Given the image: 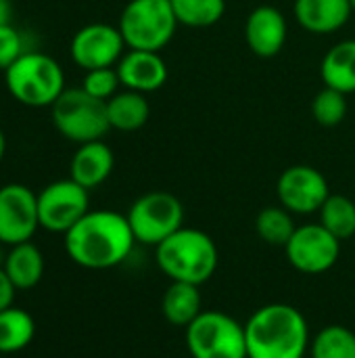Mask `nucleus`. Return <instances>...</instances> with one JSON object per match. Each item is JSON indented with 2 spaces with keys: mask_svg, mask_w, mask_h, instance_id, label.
I'll use <instances>...</instances> for the list:
<instances>
[{
  "mask_svg": "<svg viewBox=\"0 0 355 358\" xmlns=\"http://www.w3.org/2000/svg\"><path fill=\"white\" fill-rule=\"evenodd\" d=\"M136 245L128 216L113 210H90L65 233V252L82 268L107 271L128 260Z\"/></svg>",
  "mask_w": 355,
  "mask_h": 358,
  "instance_id": "obj_1",
  "label": "nucleus"
},
{
  "mask_svg": "<svg viewBox=\"0 0 355 358\" xmlns=\"http://www.w3.org/2000/svg\"><path fill=\"white\" fill-rule=\"evenodd\" d=\"M249 358H305L310 355V325L291 304L274 302L257 308L245 323Z\"/></svg>",
  "mask_w": 355,
  "mask_h": 358,
  "instance_id": "obj_2",
  "label": "nucleus"
},
{
  "mask_svg": "<svg viewBox=\"0 0 355 358\" xmlns=\"http://www.w3.org/2000/svg\"><path fill=\"white\" fill-rule=\"evenodd\" d=\"M155 260L169 281L201 287L216 275L220 252L216 241L205 231L182 227L155 248Z\"/></svg>",
  "mask_w": 355,
  "mask_h": 358,
  "instance_id": "obj_3",
  "label": "nucleus"
},
{
  "mask_svg": "<svg viewBox=\"0 0 355 358\" xmlns=\"http://www.w3.org/2000/svg\"><path fill=\"white\" fill-rule=\"evenodd\" d=\"M6 90L25 107H52L65 90L63 67L44 52L25 50L4 69Z\"/></svg>",
  "mask_w": 355,
  "mask_h": 358,
  "instance_id": "obj_4",
  "label": "nucleus"
},
{
  "mask_svg": "<svg viewBox=\"0 0 355 358\" xmlns=\"http://www.w3.org/2000/svg\"><path fill=\"white\" fill-rule=\"evenodd\" d=\"M50 117L56 132L77 145L103 141V136L111 130L107 101L94 99L82 86L65 88L63 94L52 103Z\"/></svg>",
  "mask_w": 355,
  "mask_h": 358,
  "instance_id": "obj_5",
  "label": "nucleus"
},
{
  "mask_svg": "<svg viewBox=\"0 0 355 358\" xmlns=\"http://www.w3.org/2000/svg\"><path fill=\"white\" fill-rule=\"evenodd\" d=\"M176 13L169 0H130L119 17V31L128 48L159 52L176 34Z\"/></svg>",
  "mask_w": 355,
  "mask_h": 358,
  "instance_id": "obj_6",
  "label": "nucleus"
},
{
  "mask_svg": "<svg viewBox=\"0 0 355 358\" xmlns=\"http://www.w3.org/2000/svg\"><path fill=\"white\" fill-rule=\"evenodd\" d=\"M192 358H249L245 325L222 310H203L186 327Z\"/></svg>",
  "mask_w": 355,
  "mask_h": 358,
  "instance_id": "obj_7",
  "label": "nucleus"
},
{
  "mask_svg": "<svg viewBox=\"0 0 355 358\" xmlns=\"http://www.w3.org/2000/svg\"><path fill=\"white\" fill-rule=\"evenodd\" d=\"M126 216L136 243L153 248L184 227V206L167 191H151L140 195L130 206Z\"/></svg>",
  "mask_w": 355,
  "mask_h": 358,
  "instance_id": "obj_8",
  "label": "nucleus"
},
{
  "mask_svg": "<svg viewBox=\"0 0 355 358\" xmlns=\"http://www.w3.org/2000/svg\"><path fill=\"white\" fill-rule=\"evenodd\" d=\"M90 212L88 189L71 178L54 180L38 193L40 227L48 233L65 235Z\"/></svg>",
  "mask_w": 355,
  "mask_h": 358,
  "instance_id": "obj_9",
  "label": "nucleus"
},
{
  "mask_svg": "<svg viewBox=\"0 0 355 358\" xmlns=\"http://www.w3.org/2000/svg\"><path fill=\"white\" fill-rule=\"evenodd\" d=\"M285 252L295 271L303 275H322L337 264L341 256V241L320 222H310L295 229Z\"/></svg>",
  "mask_w": 355,
  "mask_h": 358,
  "instance_id": "obj_10",
  "label": "nucleus"
},
{
  "mask_svg": "<svg viewBox=\"0 0 355 358\" xmlns=\"http://www.w3.org/2000/svg\"><path fill=\"white\" fill-rule=\"evenodd\" d=\"M276 195L285 210L291 214L308 216L320 212L331 195V189L326 176L320 170L314 166L297 164L280 174L276 182Z\"/></svg>",
  "mask_w": 355,
  "mask_h": 358,
  "instance_id": "obj_11",
  "label": "nucleus"
},
{
  "mask_svg": "<svg viewBox=\"0 0 355 358\" xmlns=\"http://www.w3.org/2000/svg\"><path fill=\"white\" fill-rule=\"evenodd\" d=\"M126 52V40L119 27L109 23H88L80 27L69 44V55L84 71L115 67Z\"/></svg>",
  "mask_w": 355,
  "mask_h": 358,
  "instance_id": "obj_12",
  "label": "nucleus"
},
{
  "mask_svg": "<svg viewBox=\"0 0 355 358\" xmlns=\"http://www.w3.org/2000/svg\"><path fill=\"white\" fill-rule=\"evenodd\" d=\"M38 227V195L19 182L0 187V243L19 245L31 241Z\"/></svg>",
  "mask_w": 355,
  "mask_h": 358,
  "instance_id": "obj_13",
  "label": "nucleus"
},
{
  "mask_svg": "<svg viewBox=\"0 0 355 358\" xmlns=\"http://www.w3.org/2000/svg\"><path fill=\"white\" fill-rule=\"evenodd\" d=\"M287 34H289V25L282 10L270 4H262L253 8L245 21L247 46L253 55L262 59L276 57L287 44Z\"/></svg>",
  "mask_w": 355,
  "mask_h": 358,
  "instance_id": "obj_14",
  "label": "nucleus"
},
{
  "mask_svg": "<svg viewBox=\"0 0 355 358\" xmlns=\"http://www.w3.org/2000/svg\"><path fill=\"white\" fill-rule=\"evenodd\" d=\"M119 82L128 90L136 92H155L167 82V65L163 57L155 50H126L119 63L115 65Z\"/></svg>",
  "mask_w": 355,
  "mask_h": 358,
  "instance_id": "obj_15",
  "label": "nucleus"
},
{
  "mask_svg": "<svg viewBox=\"0 0 355 358\" xmlns=\"http://www.w3.org/2000/svg\"><path fill=\"white\" fill-rule=\"evenodd\" d=\"M113 166H115V155L107 143L103 141L82 143L71 157L69 178L90 191L100 187L111 176Z\"/></svg>",
  "mask_w": 355,
  "mask_h": 358,
  "instance_id": "obj_16",
  "label": "nucleus"
},
{
  "mask_svg": "<svg viewBox=\"0 0 355 358\" xmlns=\"http://www.w3.org/2000/svg\"><path fill=\"white\" fill-rule=\"evenodd\" d=\"M293 15L310 34L339 31L354 15L349 0H295Z\"/></svg>",
  "mask_w": 355,
  "mask_h": 358,
  "instance_id": "obj_17",
  "label": "nucleus"
},
{
  "mask_svg": "<svg viewBox=\"0 0 355 358\" xmlns=\"http://www.w3.org/2000/svg\"><path fill=\"white\" fill-rule=\"evenodd\" d=\"M4 273L17 289H31L44 277V256L31 241L10 245V252L2 262Z\"/></svg>",
  "mask_w": 355,
  "mask_h": 358,
  "instance_id": "obj_18",
  "label": "nucleus"
},
{
  "mask_svg": "<svg viewBox=\"0 0 355 358\" xmlns=\"http://www.w3.org/2000/svg\"><path fill=\"white\" fill-rule=\"evenodd\" d=\"M161 313L167 323L186 329L203 313V298L199 285L172 281L161 298Z\"/></svg>",
  "mask_w": 355,
  "mask_h": 358,
  "instance_id": "obj_19",
  "label": "nucleus"
},
{
  "mask_svg": "<svg viewBox=\"0 0 355 358\" xmlns=\"http://www.w3.org/2000/svg\"><path fill=\"white\" fill-rule=\"evenodd\" d=\"M320 76L328 88L343 94L355 92V40H343L328 48L320 65Z\"/></svg>",
  "mask_w": 355,
  "mask_h": 358,
  "instance_id": "obj_20",
  "label": "nucleus"
},
{
  "mask_svg": "<svg viewBox=\"0 0 355 358\" xmlns=\"http://www.w3.org/2000/svg\"><path fill=\"white\" fill-rule=\"evenodd\" d=\"M107 117L111 128L121 132H136L149 122L151 105L142 92L126 88L107 101Z\"/></svg>",
  "mask_w": 355,
  "mask_h": 358,
  "instance_id": "obj_21",
  "label": "nucleus"
},
{
  "mask_svg": "<svg viewBox=\"0 0 355 358\" xmlns=\"http://www.w3.org/2000/svg\"><path fill=\"white\" fill-rule=\"evenodd\" d=\"M36 336V323L23 308L10 306L0 310V355H15L25 350Z\"/></svg>",
  "mask_w": 355,
  "mask_h": 358,
  "instance_id": "obj_22",
  "label": "nucleus"
},
{
  "mask_svg": "<svg viewBox=\"0 0 355 358\" xmlns=\"http://www.w3.org/2000/svg\"><path fill=\"white\" fill-rule=\"evenodd\" d=\"M318 214L320 224L339 241L352 239L355 235V203L347 195L331 193Z\"/></svg>",
  "mask_w": 355,
  "mask_h": 358,
  "instance_id": "obj_23",
  "label": "nucleus"
},
{
  "mask_svg": "<svg viewBox=\"0 0 355 358\" xmlns=\"http://www.w3.org/2000/svg\"><path fill=\"white\" fill-rule=\"evenodd\" d=\"M310 358H355V334L345 325H326L312 338Z\"/></svg>",
  "mask_w": 355,
  "mask_h": 358,
  "instance_id": "obj_24",
  "label": "nucleus"
},
{
  "mask_svg": "<svg viewBox=\"0 0 355 358\" xmlns=\"http://www.w3.org/2000/svg\"><path fill=\"white\" fill-rule=\"evenodd\" d=\"M293 214L282 206H268L255 218V231L259 239L274 248H285L295 233Z\"/></svg>",
  "mask_w": 355,
  "mask_h": 358,
  "instance_id": "obj_25",
  "label": "nucleus"
},
{
  "mask_svg": "<svg viewBox=\"0 0 355 358\" xmlns=\"http://www.w3.org/2000/svg\"><path fill=\"white\" fill-rule=\"evenodd\" d=\"M180 25L186 27H211L222 21L226 13V0H169Z\"/></svg>",
  "mask_w": 355,
  "mask_h": 358,
  "instance_id": "obj_26",
  "label": "nucleus"
},
{
  "mask_svg": "<svg viewBox=\"0 0 355 358\" xmlns=\"http://www.w3.org/2000/svg\"><path fill=\"white\" fill-rule=\"evenodd\" d=\"M312 115L324 128H335L347 117V94L324 86L312 101Z\"/></svg>",
  "mask_w": 355,
  "mask_h": 358,
  "instance_id": "obj_27",
  "label": "nucleus"
},
{
  "mask_svg": "<svg viewBox=\"0 0 355 358\" xmlns=\"http://www.w3.org/2000/svg\"><path fill=\"white\" fill-rule=\"evenodd\" d=\"M119 86H121V82H119V73L115 67L90 69V71H86L84 82H82V88L100 101H109L113 94H117Z\"/></svg>",
  "mask_w": 355,
  "mask_h": 358,
  "instance_id": "obj_28",
  "label": "nucleus"
},
{
  "mask_svg": "<svg viewBox=\"0 0 355 358\" xmlns=\"http://www.w3.org/2000/svg\"><path fill=\"white\" fill-rule=\"evenodd\" d=\"M25 52L23 48V38L17 31V27L2 25L0 27V69H8L21 55Z\"/></svg>",
  "mask_w": 355,
  "mask_h": 358,
  "instance_id": "obj_29",
  "label": "nucleus"
},
{
  "mask_svg": "<svg viewBox=\"0 0 355 358\" xmlns=\"http://www.w3.org/2000/svg\"><path fill=\"white\" fill-rule=\"evenodd\" d=\"M15 292L17 287L13 285V281L8 279V275L4 273V268L0 266V310H6L13 306L15 302Z\"/></svg>",
  "mask_w": 355,
  "mask_h": 358,
  "instance_id": "obj_30",
  "label": "nucleus"
},
{
  "mask_svg": "<svg viewBox=\"0 0 355 358\" xmlns=\"http://www.w3.org/2000/svg\"><path fill=\"white\" fill-rule=\"evenodd\" d=\"M10 15H13V4H10V0H0V27L10 23Z\"/></svg>",
  "mask_w": 355,
  "mask_h": 358,
  "instance_id": "obj_31",
  "label": "nucleus"
},
{
  "mask_svg": "<svg viewBox=\"0 0 355 358\" xmlns=\"http://www.w3.org/2000/svg\"><path fill=\"white\" fill-rule=\"evenodd\" d=\"M4 151H6V136H4V132L0 130V162H2V157H4Z\"/></svg>",
  "mask_w": 355,
  "mask_h": 358,
  "instance_id": "obj_32",
  "label": "nucleus"
},
{
  "mask_svg": "<svg viewBox=\"0 0 355 358\" xmlns=\"http://www.w3.org/2000/svg\"><path fill=\"white\" fill-rule=\"evenodd\" d=\"M352 2V8H354V13H355V0H349Z\"/></svg>",
  "mask_w": 355,
  "mask_h": 358,
  "instance_id": "obj_33",
  "label": "nucleus"
}]
</instances>
